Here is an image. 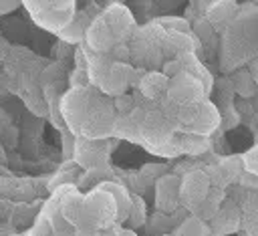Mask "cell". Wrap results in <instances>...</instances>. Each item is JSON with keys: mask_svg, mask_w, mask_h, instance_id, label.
Masks as SVG:
<instances>
[{"mask_svg": "<svg viewBox=\"0 0 258 236\" xmlns=\"http://www.w3.org/2000/svg\"><path fill=\"white\" fill-rule=\"evenodd\" d=\"M135 32L133 14L119 2L109 4L103 14L91 20L87 28V46L93 52H111L115 46L125 44Z\"/></svg>", "mask_w": 258, "mask_h": 236, "instance_id": "obj_1", "label": "cell"}, {"mask_svg": "<svg viewBox=\"0 0 258 236\" xmlns=\"http://www.w3.org/2000/svg\"><path fill=\"white\" fill-rule=\"evenodd\" d=\"M30 16L46 30L60 32L77 14L75 0H24Z\"/></svg>", "mask_w": 258, "mask_h": 236, "instance_id": "obj_2", "label": "cell"}, {"mask_svg": "<svg viewBox=\"0 0 258 236\" xmlns=\"http://www.w3.org/2000/svg\"><path fill=\"white\" fill-rule=\"evenodd\" d=\"M206 87L204 83L194 77L187 71L177 73L175 77L169 79V89H167V99H171L177 105H191V103H202L206 97Z\"/></svg>", "mask_w": 258, "mask_h": 236, "instance_id": "obj_3", "label": "cell"}, {"mask_svg": "<svg viewBox=\"0 0 258 236\" xmlns=\"http://www.w3.org/2000/svg\"><path fill=\"white\" fill-rule=\"evenodd\" d=\"M212 192V180L206 171L202 169H194V171H187L183 178H181V184H179V200H181V206L194 210L200 202H204Z\"/></svg>", "mask_w": 258, "mask_h": 236, "instance_id": "obj_4", "label": "cell"}, {"mask_svg": "<svg viewBox=\"0 0 258 236\" xmlns=\"http://www.w3.org/2000/svg\"><path fill=\"white\" fill-rule=\"evenodd\" d=\"M179 184H181V178L177 175H161L155 184V206L157 210L161 212H173L181 200H179Z\"/></svg>", "mask_w": 258, "mask_h": 236, "instance_id": "obj_5", "label": "cell"}, {"mask_svg": "<svg viewBox=\"0 0 258 236\" xmlns=\"http://www.w3.org/2000/svg\"><path fill=\"white\" fill-rule=\"evenodd\" d=\"M222 123V115L218 111V107L210 101H202L200 103V109L194 117V121L185 127L187 131L191 133H200V135H210L218 129V125Z\"/></svg>", "mask_w": 258, "mask_h": 236, "instance_id": "obj_6", "label": "cell"}, {"mask_svg": "<svg viewBox=\"0 0 258 236\" xmlns=\"http://www.w3.org/2000/svg\"><path fill=\"white\" fill-rule=\"evenodd\" d=\"M238 2L236 0H212L206 8V18L212 22V26L218 30L228 28L236 16H238Z\"/></svg>", "mask_w": 258, "mask_h": 236, "instance_id": "obj_7", "label": "cell"}, {"mask_svg": "<svg viewBox=\"0 0 258 236\" xmlns=\"http://www.w3.org/2000/svg\"><path fill=\"white\" fill-rule=\"evenodd\" d=\"M139 91L147 101H159L161 97H167V89H169V77L163 71H149L143 73L139 79Z\"/></svg>", "mask_w": 258, "mask_h": 236, "instance_id": "obj_8", "label": "cell"}, {"mask_svg": "<svg viewBox=\"0 0 258 236\" xmlns=\"http://www.w3.org/2000/svg\"><path fill=\"white\" fill-rule=\"evenodd\" d=\"M196 40L189 32H165L163 38V50H169L173 56H179L183 52H194Z\"/></svg>", "mask_w": 258, "mask_h": 236, "instance_id": "obj_9", "label": "cell"}, {"mask_svg": "<svg viewBox=\"0 0 258 236\" xmlns=\"http://www.w3.org/2000/svg\"><path fill=\"white\" fill-rule=\"evenodd\" d=\"M83 208H85V198L79 196L77 192H67L62 198H60V206H58V212L64 216V220H69L71 224H79L81 216H83Z\"/></svg>", "mask_w": 258, "mask_h": 236, "instance_id": "obj_10", "label": "cell"}, {"mask_svg": "<svg viewBox=\"0 0 258 236\" xmlns=\"http://www.w3.org/2000/svg\"><path fill=\"white\" fill-rule=\"evenodd\" d=\"M89 24H91V22L87 20V16H85L83 12H77V14L73 16V20L58 32V36H60L64 42H73V44H77V42L85 40Z\"/></svg>", "mask_w": 258, "mask_h": 236, "instance_id": "obj_11", "label": "cell"}, {"mask_svg": "<svg viewBox=\"0 0 258 236\" xmlns=\"http://www.w3.org/2000/svg\"><path fill=\"white\" fill-rule=\"evenodd\" d=\"M101 188L109 190V192L113 194L115 202H117V210H119L117 222H123V220H127V218H129V214H131V208H133V198L129 196V192H127L123 186H119V184H111V182H105V184H101Z\"/></svg>", "mask_w": 258, "mask_h": 236, "instance_id": "obj_12", "label": "cell"}, {"mask_svg": "<svg viewBox=\"0 0 258 236\" xmlns=\"http://www.w3.org/2000/svg\"><path fill=\"white\" fill-rule=\"evenodd\" d=\"M212 234H214L212 226L194 214L187 216L185 220H181V224L173 230V236H212Z\"/></svg>", "mask_w": 258, "mask_h": 236, "instance_id": "obj_13", "label": "cell"}, {"mask_svg": "<svg viewBox=\"0 0 258 236\" xmlns=\"http://www.w3.org/2000/svg\"><path fill=\"white\" fill-rule=\"evenodd\" d=\"M44 99H46V105H48V119L52 121L54 127L62 129L67 123H64V117H62V109H60V99L58 93H56V87L50 85L44 89Z\"/></svg>", "mask_w": 258, "mask_h": 236, "instance_id": "obj_14", "label": "cell"}, {"mask_svg": "<svg viewBox=\"0 0 258 236\" xmlns=\"http://www.w3.org/2000/svg\"><path fill=\"white\" fill-rule=\"evenodd\" d=\"M179 147H181V153H187V155H200V153L208 151V147H210V139H208V135H200V133H191V131H187V133L179 139Z\"/></svg>", "mask_w": 258, "mask_h": 236, "instance_id": "obj_15", "label": "cell"}, {"mask_svg": "<svg viewBox=\"0 0 258 236\" xmlns=\"http://www.w3.org/2000/svg\"><path fill=\"white\" fill-rule=\"evenodd\" d=\"M238 222H240V218H238V212L236 210H222L220 208V212L216 214V218L212 220V232L214 234H228V232H234L236 228H238Z\"/></svg>", "mask_w": 258, "mask_h": 236, "instance_id": "obj_16", "label": "cell"}, {"mask_svg": "<svg viewBox=\"0 0 258 236\" xmlns=\"http://www.w3.org/2000/svg\"><path fill=\"white\" fill-rule=\"evenodd\" d=\"M232 85H234V91L242 97H252V95H256V89H258V83L254 81V77L248 69H242V71L234 73Z\"/></svg>", "mask_w": 258, "mask_h": 236, "instance_id": "obj_17", "label": "cell"}, {"mask_svg": "<svg viewBox=\"0 0 258 236\" xmlns=\"http://www.w3.org/2000/svg\"><path fill=\"white\" fill-rule=\"evenodd\" d=\"M220 198H216V194H214V190L210 192V196L204 200V202H200L194 210H191V214L194 216H198V218H202V220H206V222H212L214 218H216V214L220 212Z\"/></svg>", "mask_w": 258, "mask_h": 236, "instance_id": "obj_18", "label": "cell"}, {"mask_svg": "<svg viewBox=\"0 0 258 236\" xmlns=\"http://www.w3.org/2000/svg\"><path fill=\"white\" fill-rule=\"evenodd\" d=\"M218 165H220V169H222V173H224L226 182L236 180V178H240V175L246 171L242 155H228V157H224Z\"/></svg>", "mask_w": 258, "mask_h": 236, "instance_id": "obj_19", "label": "cell"}, {"mask_svg": "<svg viewBox=\"0 0 258 236\" xmlns=\"http://www.w3.org/2000/svg\"><path fill=\"white\" fill-rule=\"evenodd\" d=\"M155 22L167 32H189L191 30V24L181 16H161Z\"/></svg>", "mask_w": 258, "mask_h": 236, "instance_id": "obj_20", "label": "cell"}, {"mask_svg": "<svg viewBox=\"0 0 258 236\" xmlns=\"http://www.w3.org/2000/svg\"><path fill=\"white\" fill-rule=\"evenodd\" d=\"M113 107H115L117 115H131V111L135 109L133 107V97L129 93H121L113 99Z\"/></svg>", "mask_w": 258, "mask_h": 236, "instance_id": "obj_21", "label": "cell"}, {"mask_svg": "<svg viewBox=\"0 0 258 236\" xmlns=\"http://www.w3.org/2000/svg\"><path fill=\"white\" fill-rule=\"evenodd\" d=\"M129 220H131V226H141L145 222V206H143V200L137 196L133 198V208H131Z\"/></svg>", "mask_w": 258, "mask_h": 236, "instance_id": "obj_22", "label": "cell"}, {"mask_svg": "<svg viewBox=\"0 0 258 236\" xmlns=\"http://www.w3.org/2000/svg\"><path fill=\"white\" fill-rule=\"evenodd\" d=\"M242 159H244V167H246V171L258 175V143H254V145L242 155Z\"/></svg>", "mask_w": 258, "mask_h": 236, "instance_id": "obj_23", "label": "cell"}, {"mask_svg": "<svg viewBox=\"0 0 258 236\" xmlns=\"http://www.w3.org/2000/svg\"><path fill=\"white\" fill-rule=\"evenodd\" d=\"M75 147H77V139L73 137L71 131H64L62 133V151L67 157H73L75 155Z\"/></svg>", "mask_w": 258, "mask_h": 236, "instance_id": "obj_24", "label": "cell"}, {"mask_svg": "<svg viewBox=\"0 0 258 236\" xmlns=\"http://www.w3.org/2000/svg\"><path fill=\"white\" fill-rule=\"evenodd\" d=\"M161 71L171 79V77H175L177 73H181V71H183V67H181V61H179L177 56H173L171 61H167V63L163 65V69H161Z\"/></svg>", "mask_w": 258, "mask_h": 236, "instance_id": "obj_25", "label": "cell"}, {"mask_svg": "<svg viewBox=\"0 0 258 236\" xmlns=\"http://www.w3.org/2000/svg\"><path fill=\"white\" fill-rule=\"evenodd\" d=\"M73 236H103V230L95 226H75Z\"/></svg>", "mask_w": 258, "mask_h": 236, "instance_id": "obj_26", "label": "cell"}, {"mask_svg": "<svg viewBox=\"0 0 258 236\" xmlns=\"http://www.w3.org/2000/svg\"><path fill=\"white\" fill-rule=\"evenodd\" d=\"M240 184L244 188H250V190H258V175L256 173H250V171H244L240 175Z\"/></svg>", "mask_w": 258, "mask_h": 236, "instance_id": "obj_27", "label": "cell"}, {"mask_svg": "<svg viewBox=\"0 0 258 236\" xmlns=\"http://www.w3.org/2000/svg\"><path fill=\"white\" fill-rule=\"evenodd\" d=\"M103 236H123V228L119 226H109L103 230Z\"/></svg>", "mask_w": 258, "mask_h": 236, "instance_id": "obj_28", "label": "cell"}, {"mask_svg": "<svg viewBox=\"0 0 258 236\" xmlns=\"http://www.w3.org/2000/svg\"><path fill=\"white\" fill-rule=\"evenodd\" d=\"M248 71L252 73V77H254V81L258 83V56H256V58H254V61L250 63V67H248Z\"/></svg>", "mask_w": 258, "mask_h": 236, "instance_id": "obj_29", "label": "cell"}, {"mask_svg": "<svg viewBox=\"0 0 258 236\" xmlns=\"http://www.w3.org/2000/svg\"><path fill=\"white\" fill-rule=\"evenodd\" d=\"M248 236H258V224L248 228Z\"/></svg>", "mask_w": 258, "mask_h": 236, "instance_id": "obj_30", "label": "cell"}, {"mask_svg": "<svg viewBox=\"0 0 258 236\" xmlns=\"http://www.w3.org/2000/svg\"><path fill=\"white\" fill-rule=\"evenodd\" d=\"M123 236H137L135 230H129V228H123Z\"/></svg>", "mask_w": 258, "mask_h": 236, "instance_id": "obj_31", "label": "cell"}, {"mask_svg": "<svg viewBox=\"0 0 258 236\" xmlns=\"http://www.w3.org/2000/svg\"><path fill=\"white\" fill-rule=\"evenodd\" d=\"M254 139H256V143H258V131H256V135H254Z\"/></svg>", "mask_w": 258, "mask_h": 236, "instance_id": "obj_32", "label": "cell"}, {"mask_svg": "<svg viewBox=\"0 0 258 236\" xmlns=\"http://www.w3.org/2000/svg\"><path fill=\"white\" fill-rule=\"evenodd\" d=\"M161 236H173V234H161Z\"/></svg>", "mask_w": 258, "mask_h": 236, "instance_id": "obj_33", "label": "cell"}]
</instances>
